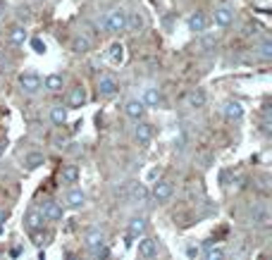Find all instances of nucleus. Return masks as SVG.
Segmentation results:
<instances>
[{
  "label": "nucleus",
  "mask_w": 272,
  "mask_h": 260,
  "mask_svg": "<svg viewBox=\"0 0 272 260\" xmlns=\"http://www.w3.org/2000/svg\"><path fill=\"white\" fill-rule=\"evenodd\" d=\"M103 27H105V31H110V34H122V31H127V12L122 8L108 12Z\"/></svg>",
  "instance_id": "nucleus-1"
},
{
  "label": "nucleus",
  "mask_w": 272,
  "mask_h": 260,
  "mask_svg": "<svg viewBox=\"0 0 272 260\" xmlns=\"http://www.w3.org/2000/svg\"><path fill=\"white\" fill-rule=\"evenodd\" d=\"M139 255L141 258H155L158 255V241L151 236H139Z\"/></svg>",
  "instance_id": "nucleus-4"
},
{
  "label": "nucleus",
  "mask_w": 272,
  "mask_h": 260,
  "mask_svg": "<svg viewBox=\"0 0 272 260\" xmlns=\"http://www.w3.org/2000/svg\"><path fill=\"white\" fill-rule=\"evenodd\" d=\"M3 12H5V3L0 0V15H3Z\"/></svg>",
  "instance_id": "nucleus-36"
},
{
  "label": "nucleus",
  "mask_w": 272,
  "mask_h": 260,
  "mask_svg": "<svg viewBox=\"0 0 272 260\" xmlns=\"http://www.w3.org/2000/svg\"><path fill=\"white\" fill-rule=\"evenodd\" d=\"M108 57H110V62L122 64V62H124V45H122V43H112V45H110V50H108Z\"/></svg>",
  "instance_id": "nucleus-21"
},
{
  "label": "nucleus",
  "mask_w": 272,
  "mask_h": 260,
  "mask_svg": "<svg viewBox=\"0 0 272 260\" xmlns=\"http://www.w3.org/2000/svg\"><path fill=\"white\" fill-rule=\"evenodd\" d=\"M117 81L112 79V77H100L98 79V93L103 98H110V96H115L117 93Z\"/></svg>",
  "instance_id": "nucleus-7"
},
{
  "label": "nucleus",
  "mask_w": 272,
  "mask_h": 260,
  "mask_svg": "<svg viewBox=\"0 0 272 260\" xmlns=\"http://www.w3.org/2000/svg\"><path fill=\"white\" fill-rule=\"evenodd\" d=\"M146 227H148V224H146L144 217H134V220H129V227H127L129 239H139V236H144Z\"/></svg>",
  "instance_id": "nucleus-11"
},
{
  "label": "nucleus",
  "mask_w": 272,
  "mask_h": 260,
  "mask_svg": "<svg viewBox=\"0 0 272 260\" xmlns=\"http://www.w3.org/2000/svg\"><path fill=\"white\" fill-rule=\"evenodd\" d=\"M146 112V105H144V100H129L127 105H124V115L129 117V119H141Z\"/></svg>",
  "instance_id": "nucleus-10"
},
{
  "label": "nucleus",
  "mask_w": 272,
  "mask_h": 260,
  "mask_svg": "<svg viewBox=\"0 0 272 260\" xmlns=\"http://www.w3.org/2000/svg\"><path fill=\"white\" fill-rule=\"evenodd\" d=\"M222 112H225V117L229 122H239V119L244 117V105H241L239 100H227Z\"/></svg>",
  "instance_id": "nucleus-6"
},
{
  "label": "nucleus",
  "mask_w": 272,
  "mask_h": 260,
  "mask_svg": "<svg viewBox=\"0 0 272 260\" xmlns=\"http://www.w3.org/2000/svg\"><path fill=\"white\" fill-rule=\"evenodd\" d=\"M127 29H131V31H139V29H144V17H141L139 12H134L131 17L127 15Z\"/></svg>",
  "instance_id": "nucleus-28"
},
{
  "label": "nucleus",
  "mask_w": 272,
  "mask_h": 260,
  "mask_svg": "<svg viewBox=\"0 0 272 260\" xmlns=\"http://www.w3.org/2000/svg\"><path fill=\"white\" fill-rule=\"evenodd\" d=\"M8 217H10L8 210H0V227H3V222H8Z\"/></svg>",
  "instance_id": "nucleus-34"
},
{
  "label": "nucleus",
  "mask_w": 272,
  "mask_h": 260,
  "mask_svg": "<svg viewBox=\"0 0 272 260\" xmlns=\"http://www.w3.org/2000/svg\"><path fill=\"white\" fill-rule=\"evenodd\" d=\"M258 55H260V60L270 62V60H272V43H270V41L260 43V48H258Z\"/></svg>",
  "instance_id": "nucleus-29"
},
{
  "label": "nucleus",
  "mask_w": 272,
  "mask_h": 260,
  "mask_svg": "<svg viewBox=\"0 0 272 260\" xmlns=\"http://www.w3.org/2000/svg\"><path fill=\"white\" fill-rule=\"evenodd\" d=\"M43 222H45V217L41 210H29L27 217H24V224H27V229L31 234H38L41 229H43Z\"/></svg>",
  "instance_id": "nucleus-2"
},
{
  "label": "nucleus",
  "mask_w": 272,
  "mask_h": 260,
  "mask_svg": "<svg viewBox=\"0 0 272 260\" xmlns=\"http://www.w3.org/2000/svg\"><path fill=\"white\" fill-rule=\"evenodd\" d=\"M60 179H62V184H77L79 181V167L77 165H64L62 172H60Z\"/></svg>",
  "instance_id": "nucleus-16"
},
{
  "label": "nucleus",
  "mask_w": 272,
  "mask_h": 260,
  "mask_svg": "<svg viewBox=\"0 0 272 260\" xmlns=\"http://www.w3.org/2000/svg\"><path fill=\"white\" fill-rule=\"evenodd\" d=\"M151 196H153L158 203H165V201H170V196H172V181L160 179V181H158V184L153 186Z\"/></svg>",
  "instance_id": "nucleus-3"
},
{
  "label": "nucleus",
  "mask_w": 272,
  "mask_h": 260,
  "mask_svg": "<svg viewBox=\"0 0 272 260\" xmlns=\"http://www.w3.org/2000/svg\"><path fill=\"white\" fill-rule=\"evenodd\" d=\"M206 27H208V19H206L203 12H193V15L189 17V29L193 31V34H203Z\"/></svg>",
  "instance_id": "nucleus-13"
},
{
  "label": "nucleus",
  "mask_w": 272,
  "mask_h": 260,
  "mask_svg": "<svg viewBox=\"0 0 272 260\" xmlns=\"http://www.w3.org/2000/svg\"><path fill=\"white\" fill-rule=\"evenodd\" d=\"M206 258H208V260H222V258H225V251L210 243L208 248H206Z\"/></svg>",
  "instance_id": "nucleus-30"
},
{
  "label": "nucleus",
  "mask_w": 272,
  "mask_h": 260,
  "mask_svg": "<svg viewBox=\"0 0 272 260\" xmlns=\"http://www.w3.org/2000/svg\"><path fill=\"white\" fill-rule=\"evenodd\" d=\"M186 255H189V258H198V255H200V248L191 243V246H186Z\"/></svg>",
  "instance_id": "nucleus-33"
},
{
  "label": "nucleus",
  "mask_w": 272,
  "mask_h": 260,
  "mask_svg": "<svg viewBox=\"0 0 272 260\" xmlns=\"http://www.w3.org/2000/svg\"><path fill=\"white\" fill-rule=\"evenodd\" d=\"M31 48H34V53H38V55L45 53V43L41 38H31Z\"/></svg>",
  "instance_id": "nucleus-32"
},
{
  "label": "nucleus",
  "mask_w": 272,
  "mask_h": 260,
  "mask_svg": "<svg viewBox=\"0 0 272 260\" xmlns=\"http://www.w3.org/2000/svg\"><path fill=\"white\" fill-rule=\"evenodd\" d=\"M72 50H74V53H79V55L89 53V50H91V38H86V36H77V38L72 41Z\"/></svg>",
  "instance_id": "nucleus-26"
},
{
  "label": "nucleus",
  "mask_w": 272,
  "mask_h": 260,
  "mask_svg": "<svg viewBox=\"0 0 272 260\" xmlns=\"http://www.w3.org/2000/svg\"><path fill=\"white\" fill-rule=\"evenodd\" d=\"M3 153H5V144L0 141V158H3Z\"/></svg>",
  "instance_id": "nucleus-35"
},
{
  "label": "nucleus",
  "mask_w": 272,
  "mask_h": 260,
  "mask_svg": "<svg viewBox=\"0 0 272 260\" xmlns=\"http://www.w3.org/2000/svg\"><path fill=\"white\" fill-rule=\"evenodd\" d=\"M139 122V119H136ZM153 139V124H148V122H139L136 124V141L139 144H148Z\"/></svg>",
  "instance_id": "nucleus-15"
},
{
  "label": "nucleus",
  "mask_w": 272,
  "mask_h": 260,
  "mask_svg": "<svg viewBox=\"0 0 272 260\" xmlns=\"http://www.w3.org/2000/svg\"><path fill=\"white\" fill-rule=\"evenodd\" d=\"M84 203H86V193H84L82 188H70V193H67V206L72 208V210H79Z\"/></svg>",
  "instance_id": "nucleus-14"
},
{
  "label": "nucleus",
  "mask_w": 272,
  "mask_h": 260,
  "mask_svg": "<svg viewBox=\"0 0 272 260\" xmlns=\"http://www.w3.org/2000/svg\"><path fill=\"white\" fill-rule=\"evenodd\" d=\"M10 43L12 45H24V41H27V29L24 27H12L10 29Z\"/></svg>",
  "instance_id": "nucleus-22"
},
{
  "label": "nucleus",
  "mask_w": 272,
  "mask_h": 260,
  "mask_svg": "<svg viewBox=\"0 0 272 260\" xmlns=\"http://www.w3.org/2000/svg\"><path fill=\"white\" fill-rule=\"evenodd\" d=\"M84 103H86V89L84 86H74L72 93H70V108H82Z\"/></svg>",
  "instance_id": "nucleus-17"
},
{
  "label": "nucleus",
  "mask_w": 272,
  "mask_h": 260,
  "mask_svg": "<svg viewBox=\"0 0 272 260\" xmlns=\"http://www.w3.org/2000/svg\"><path fill=\"white\" fill-rule=\"evenodd\" d=\"M160 91L158 89H146L144 91V105H151V108H158L160 105Z\"/></svg>",
  "instance_id": "nucleus-24"
},
{
  "label": "nucleus",
  "mask_w": 272,
  "mask_h": 260,
  "mask_svg": "<svg viewBox=\"0 0 272 260\" xmlns=\"http://www.w3.org/2000/svg\"><path fill=\"white\" fill-rule=\"evenodd\" d=\"M260 134L270 136L272 134V122H270V115H265V119L260 122Z\"/></svg>",
  "instance_id": "nucleus-31"
},
{
  "label": "nucleus",
  "mask_w": 272,
  "mask_h": 260,
  "mask_svg": "<svg viewBox=\"0 0 272 260\" xmlns=\"http://www.w3.org/2000/svg\"><path fill=\"white\" fill-rule=\"evenodd\" d=\"M84 243H86V248L93 251V248H98L105 243V234L100 232V229H89V232L84 234Z\"/></svg>",
  "instance_id": "nucleus-8"
},
{
  "label": "nucleus",
  "mask_w": 272,
  "mask_h": 260,
  "mask_svg": "<svg viewBox=\"0 0 272 260\" xmlns=\"http://www.w3.org/2000/svg\"><path fill=\"white\" fill-rule=\"evenodd\" d=\"M50 119H53V124L62 126L64 122H67V108H62V105H55V108L50 110Z\"/></svg>",
  "instance_id": "nucleus-27"
},
{
  "label": "nucleus",
  "mask_w": 272,
  "mask_h": 260,
  "mask_svg": "<svg viewBox=\"0 0 272 260\" xmlns=\"http://www.w3.org/2000/svg\"><path fill=\"white\" fill-rule=\"evenodd\" d=\"M251 222L260 224V227H267V224H270V210H267V206H253L251 208Z\"/></svg>",
  "instance_id": "nucleus-9"
},
{
  "label": "nucleus",
  "mask_w": 272,
  "mask_h": 260,
  "mask_svg": "<svg viewBox=\"0 0 272 260\" xmlns=\"http://www.w3.org/2000/svg\"><path fill=\"white\" fill-rule=\"evenodd\" d=\"M45 162L43 153H29L27 158H24V165H27V170H38L41 165Z\"/></svg>",
  "instance_id": "nucleus-25"
},
{
  "label": "nucleus",
  "mask_w": 272,
  "mask_h": 260,
  "mask_svg": "<svg viewBox=\"0 0 272 260\" xmlns=\"http://www.w3.org/2000/svg\"><path fill=\"white\" fill-rule=\"evenodd\" d=\"M232 22H234V12H232V8L222 5V8L215 10V24H218V27H229Z\"/></svg>",
  "instance_id": "nucleus-12"
},
{
  "label": "nucleus",
  "mask_w": 272,
  "mask_h": 260,
  "mask_svg": "<svg viewBox=\"0 0 272 260\" xmlns=\"http://www.w3.org/2000/svg\"><path fill=\"white\" fill-rule=\"evenodd\" d=\"M206 100H208V98H206V93H203L200 89H193L189 96H186V103H189V108H193V110L203 108V105H206Z\"/></svg>",
  "instance_id": "nucleus-19"
},
{
  "label": "nucleus",
  "mask_w": 272,
  "mask_h": 260,
  "mask_svg": "<svg viewBox=\"0 0 272 260\" xmlns=\"http://www.w3.org/2000/svg\"><path fill=\"white\" fill-rule=\"evenodd\" d=\"M148 196H151V193H148V188H146L144 184H134V186H131V203H146Z\"/></svg>",
  "instance_id": "nucleus-23"
},
{
  "label": "nucleus",
  "mask_w": 272,
  "mask_h": 260,
  "mask_svg": "<svg viewBox=\"0 0 272 260\" xmlns=\"http://www.w3.org/2000/svg\"><path fill=\"white\" fill-rule=\"evenodd\" d=\"M19 86H22L24 93H36V91L41 89V79H38V74L27 72V74L19 77Z\"/></svg>",
  "instance_id": "nucleus-5"
},
{
  "label": "nucleus",
  "mask_w": 272,
  "mask_h": 260,
  "mask_svg": "<svg viewBox=\"0 0 272 260\" xmlns=\"http://www.w3.org/2000/svg\"><path fill=\"white\" fill-rule=\"evenodd\" d=\"M43 86H45L48 91H53V93H57V91H62L64 79L60 77V74H48V77H45V81H43Z\"/></svg>",
  "instance_id": "nucleus-20"
},
{
  "label": "nucleus",
  "mask_w": 272,
  "mask_h": 260,
  "mask_svg": "<svg viewBox=\"0 0 272 260\" xmlns=\"http://www.w3.org/2000/svg\"><path fill=\"white\" fill-rule=\"evenodd\" d=\"M43 217L48 222H57V220H62V206L60 203H48L43 208Z\"/></svg>",
  "instance_id": "nucleus-18"
}]
</instances>
